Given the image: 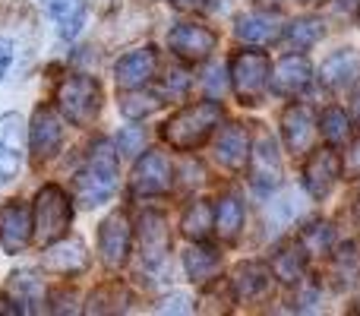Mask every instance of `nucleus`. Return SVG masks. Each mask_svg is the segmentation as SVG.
Masks as SVG:
<instances>
[{
  "label": "nucleus",
  "mask_w": 360,
  "mask_h": 316,
  "mask_svg": "<svg viewBox=\"0 0 360 316\" xmlns=\"http://www.w3.org/2000/svg\"><path fill=\"white\" fill-rule=\"evenodd\" d=\"M73 190L79 206H86V209L108 203L111 193L117 190V149L108 139H98L92 146L86 168L73 177Z\"/></svg>",
  "instance_id": "f257e3e1"
},
{
  "label": "nucleus",
  "mask_w": 360,
  "mask_h": 316,
  "mask_svg": "<svg viewBox=\"0 0 360 316\" xmlns=\"http://www.w3.org/2000/svg\"><path fill=\"white\" fill-rule=\"evenodd\" d=\"M218 124H221V105H218V101H196V105L177 111L174 118L162 127V139L171 149L190 152V149H196V146H202Z\"/></svg>",
  "instance_id": "f03ea898"
},
{
  "label": "nucleus",
  "mask_w": 360,
  "mask_h": 316,
  "mask_svg": "<svg viewBox=\"0 0 360 316\" xmlns=\"http://www.w3.org/2000/svg\"><path fill=\"white\" fill-rule=\"evenodd\" d=\"M70 222H73V206H70L67 193L54 184L41 187L35 196V209H32V241L38 247H48V244L67 237Z\"/></svg>",
  "instance_id": "7ed1b4c3"
},
{
  "label": "nucleus",
  "mask_w": 360,
  "mask_h": 316,
  "mask_svg": "<svg viewBox=\"0 0 360 316\" xmlns=\"http://www.w3.org/2000/svg\"><path fill=\"white\" fill-rule=\"evenodd\" d=\"M57 111L73 127H86L101 111V86L86 73H73L57 89Z\"/></svg>",
  "instance_id": "20e7f679"
},
{
  "label": "nucleus",
  "mask_w": 360,
  "mask_h": 316,
  "mask_svg": "<svg viewBox=\"0 0 360 316\" xmlns=\"http://www.w3.org/2000/svg\"><path fill=\"white\" fill-rule=\"evenodd\" d=\"M231 89L243 105H259L272 89V67L262 51H240L231 61Z\"/></svg>",
  "instance_id": "39448f33"
},
{
  "label": "nucleus",
  "mask_w": 360,
  "mask_h": 316,
  "mask_svg": "<svg viewBox=\"0 0 360 316\" xmlns=\"http://www.w3.org/2000/svg\"><path fill=\"white\" fill-rule=\"evenodd\" d=\"M171 184H174V168H171V158L165 152H146L133 168V196H162V193L171 190Z\"/></svg>",
  "instance_id": "423d86ee"
},
{
  "label": "nucleus",
  "mask_w": 360,
  "mask_h": 316,
  "mask_svg": "<svg viewBox=\"0 0 360 316\" xmlns=\"http://www.w3.org/2000/svg\"><path fill=\"white\" fill-rule=\"evenodd\" d=\"M130 247H133V228H130V218L124 212H114L101 222L98 228V253H101V263L108 269H120L130 256Z\"/></svg>",
  "instance_id": "0eeeda50"
},
{
  "label": "nucleus",
  "mask_w": 360,
  "mask_h": 316,
  "mask_svg": "<svg viewBox=\"0 0 360 316\" xmlns=\"http://www.w3.org/2000/svg\"><path fill=\"white\" fill-rule=\"evenodd\" d=\"M250 187L256 193H272L281 184V152L272 137H259V143L250 149Z\"/></svg>",
  "instance_id": "6e6552de"
},
{
  "label": "nucleus",
  "mask_w": 360,
  "mask_h": 316,
  "mask_svg": "<svg viewBox=\"0 0 360 316\" xmlns=\"http://www.w3.org/2000/svg\"><path fill=\"white\" fill-rule=\"evenodd\" d=\"M215 42H218L215 32H212L209 25H199V23H180L168 35V48L186 63L205 61V57L215 51Z\"/></svg>",
  "instance_id": "1a4fd4ad"
},
{
  "label": "nucleus",
  "mask_w": 360,
  "mask_h": 316,
  "mask_svg": "<svg viewBox=\"0 0 360 316\" xmlns=\"http://www.w3.org/2000/svg\"><path fill=\"white\" fill-rule=\"evenodd\" d=\"M63 139V127H60V114L51 105H41L32 114V127H29V143H32V158L41 165V161L54 158L60 149Z\"/></svg>",
  "instance_id": "9d476101"
},
{
  "label": "nucleus",
  "mask_w": 360,
  "mask_h": 316,
  "mask_svg": "<svg viewBox=\"0 0 360 316\" xmlns=\"http://www.w3.org/2000/svg\"><path fill=\"white\" fill-rule=\"evenodd\" d=\"M155 70H158V54L152 44H146V48L127 51V54L114 63V80H117V86L124 89V92H130V89L149 86Z\"/></svg>",
  "instance_id": "9b49d317"
},
{
  "label": "nucleus",
  "mask_w": 360,
  "mask_h": 316,
  "mask_svg": "<svg viewBox=\"0 0 360 316\" xmlns=\"http://www.w3.org/2000/svg\"><path fill=\"white\" fill-rule=\"evenodd\" d=\"M342 177V158L335 156V149H316L304 165V187L313 199H323L332 193L335 180Z\"/></svg>",
  "instance_id": "f8f14e48"
},
{
  "label": "nucleus",
  "mask_w": 360,
  "mask_h": 316,
  "mask_svg": "<svg viewBox=\"0 0 360 316\" xmlns=\"http://www.w3.org/2000/svg\"><path fill=\"white\" fill-rule=\"evenodd\" d=\"M25 152V127L19 114H4L0 118V184L13 180L19 174Z\"/></svg>",
  "instance_id": "ddd939ff"
},
{
  "label": "nucleus",
  "mask_w": 360,
  "mask_h": 316,
  "mask_svg": "<svg viewBox=\"0 0 360 316\" xmlns=\"http://www.w3.org/2000/svg\"><path fill=\"white\" fill-rule=\"evenodd\" d=\"M41 266L54 275H79L89 269V250L79 237H60L44 247Z\"/></svg>",
  "instance_id": "4468645a"
},
{
  "label": "nucleus",
  "mask_w": 360,
  "mask_h": 316,
  "mask_svg": "<svg viewBox=\"0 0 360 316\" xmlns=\"http://www.w3.org/2000/svg\"><path fill=\"white\" fill-rule=\"evenodd\" d=\"M0 244L6 253H22L32 244V209L25 203H10L0 209Z\"/></svg>",
  "instance_id": "2eb2a0df"
},
{
  "label": "nucleus",
  "mask_w": 360,
  "mask_h": 316,
  "mask_svg": "<svg viewBox=\"0 0 360 316\" xmlns=\"http://www.w3.org/2000/svg\"><path fill=\"white\" fill-rule=\"evenodd\" d=\"M139 234V253H143L146 266H158V263L168 256L171 237H168V225H165L162 212H143L136 225Z\"/></svg>",
  "instance_id": "dca6fc26"
},
{
  "label": "nucleus",
  "mask_w": 360,
  "mask_h": 316,
  "mask_svg": "<svg viewBox=\"0 0 360 316\" xmlns=\"http://www.w3.org/2000/svg\"><path fill=\"white\" fill-rule=\"evenodd\" d=\"M281 137H285L288 152L294 156H304L313 146V137H316V120H313V111L307 105H288L285 114H281Z\"/></svg>",
  "instance_id": "f3484780"
},
{
  "label": "nucleus",
  "mask_w": 360,
  "mask_h": 316,
  "mask_svg": "<svg viewBox=\"0 0 360 316\" xmlns=\"http://www.w3.org/2000/svg\"><path fill=\"white\" fill-rule=\"evenodd\" d=\"M250 133L243 124H228L215 139V158L228 171H243L250 161Z\"/></svg>",
  "instance_id": "a211bd4d"
},
{
  "label": "nucleus",
  "mask_w": 360,
  "mask_h": 316,
  "mask_svg": "<svg viewBox=\"0 0 360 316\" xmlns=\"http://www.w3.org/2000/svg\"><path fill=\"white\" fill-rule=\"evenodd\" d=\"M319 80H323L326 89L345 95L360 82V57L354 51H338V54L326 57L323 70H319Z\"/></svg>",
  "instance_id": "6ab92c4d"
},
{
  "label": "nucleus",
  "mask_w": 360,
  "mask_h": 316,
  "mask_svg": "<svg viewBox=\"0 0 360 316\" xmlns=\"http://www.w3.org/2000/svg\"><path fill=\"white\" fill-rule=\"evenodd\" d=\"M310 80H313L310 61H307L304 54H288V57H281L272 73V92L291 99V95L304 92V89L310 86Z\"/></svg>",
  "instance_id": "aec40b11"
},
{
  "label": "nucleus",
  "mask_w": 360,
  "mask_h": 316,
  "mask_svg": "<svg viewBox=\"0 0 360 316\" xmlns=\"http://www.w3.org/2000/svg\"><path fill=\"white\" fill-rule=\"evenodd\" d=\"M234 35L243 44H272L285 35V23H281L275 13H247V16L237 19Z\"/></svg>",
  "instance_id": "412c9836"
},
{
  "label": "nucleus",
  "mask_w": 360,
  "mask_h": 316,
  "mask_svg": "<svg viewBox=\"0 0 360 316\" xmlns=\"http://www.w3.org/2000/svg\"><path fill=\"white\" fill-rule=\"evenodd\" d=\"M272 269L262 266V263H240L234 269V279H231V291L234 301H259L269 294L272 288Z\"/></svg>",
  "instance_id": "4be33fe9"
},
{
  "label": "nucleus",
  "mask_w": 360,
  "mask_h": 316,
  "mask_svg": "<svg viewBox=\"0 0 360 316\" xmlns=\"http://www.w3.org/2000/svg\"><path fill=\"white\" fill-rule=\"evenodd\" d=\"M307 250L300 241H285L275 247L272 260H269V269H272V275L278 282H285V285H297L300 279H304L307 272Z\"/></svg>",
  "instance_id": "5701e85b"
},
{
  "label": "nucleus",
  "mask_w": 360,
  "mask_h": 316,
  "mask_svg": "<svg viewBox=\"0 0 360 316\" xmlns=\"http://www.w3.org/2000/svg\"><path fill=\"white\" fill-rule=\"evenodd\" d=\"M184 269H186V279L202 285V282L218 275V269H221V253H218L215 247H205V241H199L196 247H190L184 253Z\"/></svg>",
  "instance_id": "b1692460"
},
{
  "label": "nucleus",
  "mask_w": 360,
  "mask_h": 316,
  "mask_svg": "<svg viewBox=\"0 0 360 316\" xmlns=\"http://www.w3.org/2000/svg\"><path fill=\"white\" fill-rule=\"evenodd\" d=\"M240 228H243V203H240V196L228 193L215 206V231L224 244H234L240 237Z\"/></svg>",
  "instance_id": "393cba45"
},
{
  "label": "nucleus",
  "mask_w": 360,
  "mask_h": 316,
  "mask_svg": "<svg viewBox=\"0 0 360 316\" xmlns=\"http://www.w3.org/2000/svg\"><path fill=\"white\" fill-rule=\"evenodd\" d=\"M212 228H215V209H212L205 199H196V203L184 212V218H180V231H184V237L193 244L209 241Z\"/></svg>",
  "instance_id": "a878e982"
},
{
  "label": "nucleus",
  "mask_w": 360,
  "mask_h": 316,
  "mask_svg": "<svg viewBox=\"0 0 360 316\" xmlns=\"http://www.w3.org/2000/svg\"><path fill=\"white\" fill-rule=\"evenodd\" d=\"M44 6L54 16L63 38H73L79 32L82 16H86V0H44Z\"/></svg>",
  "instance_id": "bb28decb"
},
{
  "label": "nucleus",
  "mask_w": 360,
  "mask_h": 316,
  "mask_svg": "<svg viewBox=\"0 0 360 316\" xmlns=\"http://www.w3.org/2000/svg\"><path fill=\"white\" fill-rule=\"evenodd\" d=\"M323 32H326L323 19H316V16H304V19H297V23L285 25V38L294 51H310L313 44L323 38Z\"/></svg>",
  "instance_id": "cd10ccee"
},
{
  "label": "nucleus",
  "mask_w": 360,
  "mask_h": 316,
  "mask_svg": "<svg viewBox=\"0 0 360 316\" xmlns=\"http://www.w3.org/2000/svg\"><path fill=\"white\" fill-rule=\"evenodd\" d=\"M165 101H162V95H155V92H146V86L143 89H130V92L120 99V111H124V118H130V120H143V118H149L152 111H158Z\"/></svg>",
  "instance_id": "c85d7f7f"
},
{
  "label": "nucleus",
  "mask_w": 360,
  "mask_h": 316,
  "mask_svg": "<svg viewBox=\"0 0 360 316\" xmlns=\"http://www.w3.org/2000/svg\"><path fill=\"white\" fill-rule=\"evenodd\" d=\"M6 291L13 304H25V310H35V304L41 301V282L32 272H13Z\"/></svg>",
  "instance_id": "c756f323"
},
{
  "label": "nucleus",
  "mask_w": 360,
  "mask_h": 316,
  "mask_svg": "<svg viewBox=\"0 0 360 316\" xmlns=\"http://www.w3.org/2000/svg\"><path fill=\"white\" fill-rule=\"evenodd\" d=\"M300 244H304L307 256H326L332 253V244H335V234H332L329 222H310L300 228Z\"/></svg>",
  "instance_id": "7c9ffc66"
},
{
  "label": "nucleus",
  "mask_w": 360,
  "mask_h": 316,
  "mask_svg": "<svg viewBox=\"0 0 360 316\" xmlns=\"http://www.w3.org/2000/svg\"><path fill=\"white\" fill-rule=\"evenodd\" d=\"M319 130H323V139L329 146H342L351 139V120L342 108H326L323 118H319Z\"/></svg>",
  "instance_id": "2f4dec72"
},
{
  "label": "nucleus",
  "mask_w": 360,
  "mask_h": 316,
  "mask_svg": "<svg viewBox=\"0 0 360 316\" xmlns=\"http://www.w3.org/2000/svg\"><path fill=\"white\" fill-rule=\"evenodd\" d=\"M143 143H146V137H143L139 127H127V130L117 133V152L120 156H136V152L143 149Z\"/></svg>",
  "instance_id": "473e14b6"
},
{
  "label": "nucleus",
  "mask_w": 360,
  "mask_h": 316,
  "mask_svg": "<svg viewBox=\"0 0 360 316\" xmlns=\"http://www.w3.org/2000/svg\"><path fill=\"white\" fill-rule=\"evenodd\" d=\"M342 171H345V177L348 180L360 177V137H354L348 143V156L342 158Z\"/></svg>",
  "instance_id": "72a5a7b5"
},
{
  "label": "nucleus",
  "mask_w": 360,
  "mask_h": 316,
  "mask_svg": "<svg viewBox=\"0 0 360 316\" xmlns=\"http://www.w3.org/2000/svg\"><path fill=\"white\" fill-rule=\"evenodd\" d=\"M190 298L186 294H171V298H165L162 304H158V313H190Z\"/></svg>",
  "instance_id": "f704fd0d"
},
{
  "label": "nucleus",
  "mask_w": 360,
  "mask_h": 316,
  "mask_svg": "<svg viewBox=\"0 0 360 316\" xmlns=\"http://www.w3.org/2000/svg\"><path fill=\"white\" fill-rule=\"evenodd\" d=\"M13 63V44L6 42V38H0V80L6 76V70H10Z\"/></svg>",
  "instance_id": "c9c22d12"
},
{
  "label": "nucleus",
  "mask_w": 360,
  "mask_h": 316,
  "mask_svg": "<svg viewBox=\"0 0 360 316\" xmlns=\"http://www.w3.org/2000/svg\"><path fill=\"white\" fill-rule=\"evenodd\" d=\"M174 6H180V10H193V6H199L202 0H171Z\"/></svg>",
  "instance_id": "e433bc0d"
},
{
  "label": "nucleus",
  "mask_w": 360,
  "mask_h": 316,
  "mask_svg": "<svg viewBox=\"0 0 360 316\" xmlns=\"http://www.w3.org/2000/svg\"><path fill=\"white\" fill-rule=\"evenodd\" d=\"M259 6H275V4H281V0H256Z\"/></svg>",
  "instance_id": "4c0bfd02"
},
{
  "label": "nucleus",
  "mask_w": 360,
  "mask_h": 316,
  "mask_svg": "<svg viewBox=\"0 0 360 316\" xmlns=\"http://www.w3.org/2000/svg\"><path fill=\"white\" fill-rule=\"evenodd\" d=\"M357 120H360V99H357Z\"/></svg>",
  "instance_id": "58836bf2"
}]
</instances>
